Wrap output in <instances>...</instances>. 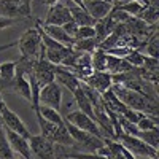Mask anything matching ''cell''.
I'll use <instances>...</instances> for the list:
<instances>
[{"label": "cell", "mask_w": 159, "mask_h": 159, "mask_svg": "<svg viewBox=\"0 0 159 159\" xmlns=\"http://www.w3.org/2000/svg\"><path fill=\"white\" fill-rule=\"evenodd\" d=\"M34 110H37L40 115H42L46 121H49V123H52V124H64V116L59 113V110H54V108H51V107H46V105H38L37 108H34Z\"/></svg>", "instance_id": "20"}, {"label": "cell", "mask_w": 159, "mask_h": 159, "mask_svg": "<svg viewBox=\"0 0 159 159\" xmlns=\"http://www.w3.org/2000/svg\"><path fill=\"white\" fill-rule=\"evenodd\" d=\"M69 21H72V16H70V10L62 5V3H56L49 7V11L45 18V22L43 24H48V25H62L67 24Z\"/></svg>", "instance_id": "11"}, {"label": "cell", "mask_w": 159, "mask_h": 159, "mask_svg": "<svg viewBox=\"0 0 159 159\" xmlns=\"http://www.w3.org/2000/svg\"><path fill=\"white\" fill-rule=\"evenodd\" d=\"M5 107H7V103H5V100H3V97H2V92H0V111H2Z\"/></svg>", "instance_id": "36"}, {"label": "cell", "mask_w": 159, "mask_h": 159, "mask_svg": "<svg viewBox=\"0 0 159 159\" xmlns=\"http://www.w3.org/2000/svg\"><path fill=\"white\" fill-rule=\"evenodd\" d=\"M16 75V62H3L0 64V78L13 80Z\"/></svg>", "instance_id": "29"}, {"label": "cell", "mask_w": 159, "mask_h": 159, "mask_svg": "<svg viewBox=\"0 0 159 159\" xmlns=\"http://www.w3.org/2000/svg\"><path fill=\"white\" fill-rule=\"evenodd\" d=\"M135 18L142 19L143 22H147L148 25H154V24H157V19H159V10H157V7L147 5L139 13V16H135Z\"/></svg>", "instance_id": "22"}, {"label": "cell", "mask_w": 159, "mask_h": 159, "mask_svg": "<svg viewBox=\"0 0 159 159\" xmlns=\"http://www.w3.org/2000/svg\"><path fill=\"white\" fill-rule=\"evenodd\" d=\"M13 45L18 46L22 59L37 61L38 56H40V48H42V35H40L38 27L27 29L18 38V42L13 43Z\"/></svg>", "instance_id": "2"}, {"label": "cell", "mask_w": 159, "mask_h": 159, "mask_svg": "<svg viewBox=\"0 0 159 159\" xmlns=\"http://www.w3.org/2000/svg\"><path fill=\"white\" fill-rule=\"evenodd\" d=\"M69 157H72V159H107L97 153H80V151L69 154Z\"/></svg>", "instance_id": "32"}, {"label": "cell", "mask_w": 159, "mask_h": 159, "mask_svg": "<svg viewBox=\"0 0 159 159\" xmlns=\"http://www.w3.org/2000/svg\"><path fill=\"white\" fill-rule=\"evenodd\" d=\"M145 48H147V56L157 59L159 57V42H157V34L154 32L145 43Z\"/></svg>", "instance_id": "26"}, {"label": "cell", "mask_w": 159, "mask_h": 159, "mask_svg": "<svg viewBox=\"0 0 159 159\" xmlns=\"http://www.w3.org/2000/svg\"><path fill=\"white\" fill-rule=\"evenodd\" d=\"M0 159H16L15 153H13V150L10 148V145H8L3 126L0 127Z\"/></svg>", "instance_id": "25"}, {"label": "cell", "mask_w": 159, "mask_h": 159, "mask_svg": "<svg viewBox=\"0 0 159 159\" xmlns=\"http://www.w3.org/2000/svg\"><path fill=\"white\" fill-rule=\"evenodd\" d=\"M37 25L40 29H42L43 34H46L49 38L56 40V42H59L61 45L67 46V48H72V45L75 43V38H72L70 35L65 34V30L61 27V25H48V24H43L42 21H38Z\"/></svg>", "instance_id": "12"}, {"label": "cell", "mask_w": 159, "mask_h": 159, "mask_svg": "<svg viewBox=\"0 0 159 159\" xmlns=\"http://www.w3.org/2000/svg\"><path fill=\"white\" fill-rule=\"evenodd\" d=\"M110 89L118 96V99L121 100L127 108L139 110V111L147 113V115H157L156 99L147 97V96L140 94V92H137L134 89H129L123 84H111Z\"/></svg>", "instance_id": "1"}, {"label": "cell", "mask_w": 159, "mask_h": 159, "mask_svg": "<svg viewBox=\"0 0 159 159\" xmlns=\"http://www.w3.org/2000/svg\"><path fill=\"white\" fill-rule=\"evenodd\" d=\"M139 139H142L145 143H148L150 147L156 148L159 147V129H151V130H139L137 134Z\"/></svg>", "instance_id": "23"}, {"label": "cell", "mask_w": 159, "mask_h": 159, "mask_svg": "<svg viewBox=\"0 0 159 159\" xmlns=\"http://www.w3.org/2000/svg\"><path fill=\"white\" fill-rule=\"evenodd\" d=\"M65 159H72V157H69V156H67V157H65Z\"/></svg>", "instance_id": "39"}, {"label": "cell", "mask_w": 159, "mask_h": 159, "mask_svg": "<svg viewBox=\"0 0 159 159\" xmlns=\"http://www.w3.org/2000/svg\"><path fill=\"white\" fill-rule=\"evenodd\" d=\"M30 75L35 78V81L40 84V88H42L45 84L56 81V65L49 64L46 59H37Z\"/></svg>", "instance_id": "8"}, {"label": "cell", "mask_w": 159, "mask_h": 159, "mask_svg": "<svg viewBox=\"0 0 159 159\" xmlns=\"http://www.w3.org/2000/svg\"><path fill=\"white\" fill-rule=\"evenodd\" d=\"M0 16L8 19H21L30 16V2L19 0H0Z\"/></svg>", "instance_id": "5"}, {"label": "cell", "mask_w": 159, "mask_h": 159, "mask_svg": "<svg viewBox=\"0 0 159 159\" xmlns=\"http://www.w3.org/2000/svg\"><path fill=\"white\" fill-rule=\"evenodd\" d=\"M83 8L88 11V15L92 19H103L111 11L113 5L105 2V0H83Z\"/></svg>", "instance_id": "13"}, {"label": "cell", "mask_w": 159, "mask_h": 159, "mask_svg": "<svg viewBox=\"0 0 159 159\" xmlns=\"http://www.w3.org/2000/svg\"><path fill=\"white\" fill-rule=\"evenodd\" d=\"M83 81L91 86L94 91H97L99 94H102V92H105L107 89L111 88L113 81H111V75L107 73V72H92L88 78H84Z\"/></svg>", "instance_id": "14"}, {"label": "cell", "mask_w": 159, "mask_h": 159, "mask_svg": "<svg viewBox=\"0 0 159 159\" xmlns=\"http://www.w3.org/2000/svg\"><path fill=\"white\" fill-rule=\"evenodd\" d=\"M134 67L124 59V57H118L113 54H107V67H105V72L110 75H118V73H127L132 72Z\"/></svg>", "instance_id": "15"}, {"label": "cell", "mask_w": 159, "mask_h": 159, "mask_svg": "<svg viewBox=\"0 0 159 159\" xmlns=\"http://www.w3.org/2000/svg\"><path fill=\"white\" fill-rule=\"evenodd\" d=\"M121 11H124L127 16H139V13L147 7V0H129V2H121V3H113Z\"/></svg>", "instance_id": "18"}, {"label": "cell", "mask_w": 159, "mask_h": 159, "mask_svg": "<svg viewBox=\"0 0 159 159\" xmlns=\"http://www.w3.org/2000/svg\"><path fill=\"white\" fill-rule=\"evenodd\" d=\"M0 119H2V124L3 127L13 130V132H16V134L22 135L24 139H29L32 134L29 132L27 126H25L22 123V119L19 118V115H16L15 111H11L8 107H5L2 111H0Z\"/></svg>", "instance_id": "9"}, {"label": "cell", "mask_w": 159, "mask_h": 159, "mask_svg": "<svg viewBox=\"0 0 159 159\" xmlns=\"http://www.w3.org/2000/svg\"><path fill=\"white\" fill-rule=\"evenodd\" d=\"M73 94V99H75V103H76V107L80 111H83L84 115H88L91 119H94L96 121V115H94V107H92V103L91 100L88 99V96L84 94V91L81 88H78L76 91L72 92Z\"/></svg>", "instance_id": "17"}, {"label": "cell", "mask_w": 159, "mask_h": 159, "mask_svg": "<svg viewBox=\"0 0 159 159\" xmlns=\"http://www.w3.org/2000/svg\"><path fill=\"white\" fill-rule=\"evenodd\" d=\"M118 142H121L123 147L134 156V157H139V156H147V157H157V150L150 147L148 143H145L142 139L135 137V135H127V134H119Z\"/></svg>", "instance_id": "3"}, {"label": "cell", "mask_w": 159, "mask_h": 159, "mask_svg": "<svg viewBox=\"0 0 159 159\" xmlns=\"http://www.w3.org/2000/svg\"><path fill=\"white\" fill-rule=\"evenodd\" d=\"M16 22H18V19H8V18L0 16V30H5V29L11 27V25H15Z\"/></svg>", "instance_id": "34"}, {"label": "cell", "mask_w": 159, "mask_h": 159, "mask_svg": "<svg viewBox=\"0 0 159 159\" xmlns=\"http://www.w3.org/2000/svg\"><path fill=\"white\" fill-rule=\"evenodd\" d=\"M19 2H30V0H19Z\"/></svg>", "instance_id": "38"}, {"label": "cell", "mask_w": 159, "mask_h": 159, "mask_svg": "<svg viewBox=\"0 0 159 159\" xmlns=\"http://www.w3.org/2000/svg\"><path fill=\"white\" fill-rule=\"evenodd\" d=\"M43 3H45V5H48V7H52V5L59 3V0H43Z\"/></svg>", "instance_id": "35"}, {"label": "cell", "mask_w": 159, "mask_h": 159, "mask_svg": "<svg viewBox=\"0 0 159 159\" xmlns=\"http://www.w3.org/2000/svg\"><path fill=\"white\" fill-rule=\"evenodd\" d=\"M3 130H5L8 145H10V148L13 150V153L22 156L24 159H34L32 151H30V145H29V139H24L22 135L16 134V132H13V130H10L7 127H3Z\"/></svg>", "instance_id": "10"}, {"label": "cell", "mask_w": 159, "mask_h": 159, "mask_svg": "<svg viewBox=\"0 0 159 159\" xmlns=\"http://www.w3.org/2000/svg\"><path fill=\"white\" fill-rule=\"evenodd\" d=\"M99 46L96 38H86V40H75V43L72 45V49L75 51H81V52H91Z\"/></svg>", "instance_id": "24"}, {"label": "cell", "mask_w": 159, "mask_h": 159, "mask_svg": "<svg viewBox=\"0 0 159 159\" xmlns=\"http://www.w3.org/2000/svg\"><path fill=\"white\" fill-rule=\"evenodd\" d=\"M147 115V113H142V111H139V110H132V108H126L123 113H121V116L123 118H126L127 121H130V123H134V124H137L140 119Z\"/></svg>", "instance_id": "31"}, {"label": "cell", "mask_w": 159, "mask_h": 159, "mask_svg": "<svg viewBox=\"0 0 159 159\" xmlns=\"http://www.w3.org/2000/svg\"><path fill=\"white\" fill-rule=\"evenodd\" d=\"M91 67L94 72H105L107 67V52L100 48H96L91 52Z\"/></svg>", "instance_id": "21"}, {"label": "cell", "mask_w": 159, "mask_h": 159, "mask_svg": "<svg viewBox=\"0 0 159 159\" xmlns=\"http://www.w3.org/2000/svg\"><path fill=\"white\" fill-rule=\"evenodd\" d=\"M157 116L156 115H145L140 121L135 124L139 127V130H151V129H157Z\"/></svg>", "instance_id": "27"}, {"label": "cell", "mask_w": 159, "mask_h": 159, "mask_svg": "<svg viewBox=\"0 0 159 159\" xmlns=\"http://www.w3.org/2000/svg\"><path fill=\"white\" fill-rule=\"evenodd\" d=\"M64 119H65L67 123L73 124L75 127H78V129L86 130V132H89V134L97 135V137H100V139H105V135H103L102 129L99 127V124L94 121V119H91L88 115H84L83 111H80V110L70 111L69 115L64 116Z\"/></svg>", "instance_id": "4"}, {"label": "cell", "mask_w": 159, "mask_h": 159, "mask_svg": "<svg viewBox=\"0 0 159 159\" xmlns=\"http://www.w3.org/2000/svg\"><path fill=\"white\" fill-rule=\"evenodd\" d=\"M61 103H62V89L57 81H52L49 84H45L40 88L38 105H46V107L59 110Z\"/></svg>", "instance_id": "6"}, {"label": "cell", "mask_w": 159, "mask_h": 159, "mask_svg": "<svg viewBox=\"0 0 159 159\" xmlns=\"http://www.w3.org/2000/svg\"><path fill=\"white\" fill-rule=\"evenodd\" d=\"M62 29L65 30V34H67V35H70V37L73 38V37H75V34H76L78 25H76L73 21H69L67 24H64V25H62Z\"/></svg>", "instance_id": "33"}, {"label": "cell", "mask_w": 159, "mask_h": 159, "mask_svg": "<svg viewBox=\"0 0 159 159\" xmlns=\"http://www.w3.org/2000/svg\"><path fill=\"white\" fill-rule=\"evenodd\" d=\"M124 59H126L134 69H140L142 65H143V61H145V54H142L140 49H132L127 56H124Z\"/></svg>", "instance_id": "28"}, {"label": "cell", "mask_w": 159, "mask_h": 159, "mask_svg": "<svg viewBox=\"0 0 159 159\" xmlns=\"http://www.w3.org/2000/svg\"><path fill=\"white\" fill-rule=\"evenodd\" d=\"M30 151L37 159H56V145L43 135H30L29 137Z\"/></svg>", "instance_id": "7"}, {"label": "cell", "mask_w": 159, "mask_h": 159, "mask_svg": "<svg viewBox=\"0 0 159 159\" xmlns=\"http://www.w3.org/2000/svg\"><path fill=\"white\" fill-rule=\"evenodd\" d=\"M70 2H73V3L78 5V7H83V0H70Z\"/></svg>", "instance_id": "37"}, {"label": "cell", "mask_w": 159, "mask_h": 159, "mask_svg": "<svg viewBox=\"0 0 159 159\" xmlns=\"http://www.w3.org/2000/svg\"><path fill=\"white\" fill-rule=\"evenodd\" d=\"M34 111H35L37 123H38V127H40V135H43L45 139H48V140L52 142V137H54V134H56V130H57L59 124H52V123L46 121V119H45L42 115H40L37 110H34ZM61 126H62V124H61Z\"/></svg>", "instance_id": "19"}, {"label": "cell", "mask_w": 159, "mask_h": 159, "mask_svg": "<svg viewBox=\"0 0 159 159\" xmlns=\"http://www.w3.org/2000/svg\"><path fill=\"white\" fill-rule=\"evenodd\" d=\"M56 80H57V83L64 84L70 92H73L80 88V80L72 72L61 67V65H56Z\"/></svg>", "instance_id": "16"}, {"label": "cell", "mask_w": 159, "mask_h": 159, "mask_svg": "<svg viewBox=\"0 0 159 159\" xmlns=\"http://www.w3.org/2000/svg\"><path fill=\"white\" fill-rule=\"evenodd\" d=\"M96 37V29L94 25H83V27H78L76 34H75V40H86V38H94Z\"/></svg>", "instance_id": "30"}]
</instances>
